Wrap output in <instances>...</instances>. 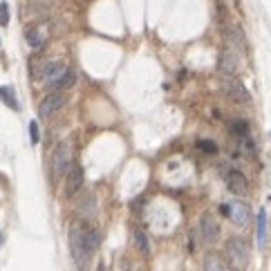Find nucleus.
<instances>
[{
	"label": "nucleus",
	"instance_id": "obj_24",
	"mask_svg": "<svg viewBox=\"0 0 271 271\" xmlns=\"http://www.w3.org/2000/svg\"><path fill=\"white\" fill-rule=\"evenodd\" d=\"M0 25L2 27L9 25V5L7 2H0Z\"/></svg>",
	"mask_w": 271,
	"mask_h": 271
},
{
	"label": "nucleus",
	"instance_id": "obj_11",
	"mask_svg": "<svg viewBox=\"0 0 271 271\" xmlns=\"http://www.w3.org/2000/svg\"><path fill=\"white\" fill-rule=\"evenodd\" d=\"M229 217L235 226H247L249 220H251V211H249L247 204L233 202V204H229Z\"/></svg>",
	"mask_w": 271,
	"mask_h": 271
},
{
	"label": "nucleus",
	"instance_id": "obj_19",
	"mask_svg": "<svg viewBox=\"0 0 271 271\" xmlns=\"http://www.w3.org/2000/svg\"><path fill=\"white\" fill-rule=\"evenodd\" d=\"M132 238H135V247L139 249L141 256H150V242H148V238H146L144 231H135Z\"/></svg>",
	"mask_w": 271,
	"mask_h": 271
},
{
	"label": "nucleus",
	"instance_id": "obj_2",
	"mask_svg": "<svg viewBox=\"0 0 271 271\" xmlns=\"http://www.w3.org/2000/svg\"><path fill=\"white\" fill-rule=\"evenodd\" d=\"M70 249H72L74 262H77L79 269H88L92 253L86 247V224H72V229H70Z\"/></svg>",
	"mask_w": 271,
	"mask_h": 271
},
{
	"label": "nucleus",
	"instance_id": "obj_25",
	"mask_svg": "<svg viewBox=\"0 0 271 271\" xmlns=\"http://www.w3.org/2000/svg\"><path fill=\"white\" fill-rule=\"evenodd\" d=\"M29 139H32V144H38V139H41V137H38V123L36 121L29 123Z\"/></svg>",
	"mask_w": 271,
	"mask_h": 271
},
{
	"label": "nucleus",
	"instance_id": "obj_7",
	"mask_svg": "<svg viewBox=\"0 0 271 271\" xmlns=\"http://www.w3.org/2000/svg\"><path fill=\"white\" fill-rule=\"evenodd\" d=\"M217 68H220L222 74H229V77H233V74L240 70V54L233 50V47H226V50H222L220 61H217Z\"/></svg>",
	"mask_w": 271,
	"mask_h": 271
},
{
	"label": "nucleus",
	"instance_id": "obj_10",
	"mask_svg": "<svg viewBox=\"0 0 271 271\" xmlns=\"http://www.w3.org/2000/svg\"><path fill=\"white\" fill-rule=\"evenodd\" d=\"M226 186H229L231 193L240 195V197H244V195L249 193V181L240 171H229L226 173Z\"/></svg>",
	"mask_w": 271,
	"mask_h": 271
},
{
	"label": "nucleus",
	"instance_id": "obj_8",
	"mask_svg": "<svg viewBox=\"0 0 271 271\" xmlns=\"http://www.w3.org/2000/svg\"><path fill=\"white\" fill-rule=\"evenodd\" d=\"M65 72H68V68H65L63 61H47L41 68V72H38V79L45 83H56Z\"/></svg>",
	"mask_w": 271,
	"mask_h": 271
},
{
	"label": "nucleus",
	"instance_id": "obj_14",
	"mask_svg": "<svg viewBox=\"0 0 271 271\" xmlns=\"http://www.w3.org/2000/svg\"><path fill=\"white\" fill-rule=\"evenodd\" d=\"M99 244H101V233L94 229V226L86 224V247H88V251L94 253L96 249H99Z\"/></svg>",
	"mask_w": 271,
	"mask_h": 271
},
{
	"label": "nucleus",
	"instance_id": "obj_12",
	"mask_svg": "<svg viewBox=\"0 0 271 271\" xmlns=\"http://www.w3.org/2000/svg\"><path fill=\"white\" fill-rule=\"evenodd\" d=\"M256 240H258V249L265 251L267 244H269V222H267V211H265V208H260V213H258Z\"/></svg>",
	"mask_w": 271,
	"mask_h": 271
},
{
	"label": "nucleus",
	"instance_id": "obj_3",
	"mask_svg": "<svg viewBox=\"0 0 271 271\" xmlns=\"http://www.w3.org/2000/svg\"><path fill=\"white\" fill-rule=\"evenodd\" d=\"M72 166V153H70V146L68 144H59L52 155V175L54 180H61L65 177V173L70 171Z\"/></svg>",
	"mask_w": 271,
	"mask_h": 271
},
{
	"label": "nucleus",
	"instance_id": "obj_6",
	"mask_svg": "<svg viewBox=\"0 0 271 271\" xmlns=\"http://www.w3.org/2000/svg\"><path fill=\"white\" fill-rule=\"evenodd\" d=\"M81 186H83V166L81 164H72L70 171L65 173V197L77 195Z\"/></svg>",
	"mask_w": 271,
	"mask_h": 271
},
{
	"label": "nucleus",
	"instance_id": "obj_21",
	"mask_svg": "<svg viewBox=\"0 0 271 271\" xmlns=\"http://www.w3.org/2000/svg\"><path fill=\"white\" fill-rule=\"evenodd\" d=\"M238 148L242 150L247 157H253V153H256V146H253V141L249 139V135L244 137H238Z\"/></svg>",
	"mask_w": 271,
	"mask_h": 271
},
{
	"label": "nucleus",
	"instance_id": "obj_26",
	"mask_svg": "<svg viewBox=\"0 0 271 271\" xmlns=\"http://www.w3.org/2000/svg\"><path fill=\"white\" fill-rule=\"evenodd\" d=\"M220 213H222V215H229V206H226V204H222V206H220Z\"/></svg>",
	"mask_w": 271,
	"mask_h": 271
},
{
	"label": "nucleus",
	"instance_id": "obj_1",
	"mask_svg": "<svg viewBox=\"0 0 271 271\" xmlns=\"http://www.w3.org/2000/svg\"><path fill=\"white\" fill-rule=\"evenodd\" d=\"M249 258H251V249H249V242L244 238H233L226 240L224 247V262L229 265L231 271H244L249 267Z\"/></svg>",
	"mask_w": 271,
	"mask_h": 271
},
{
	"label": "nucleus",
	"instance_id": "obj_27",
	"mask_svg": "<svg viewBox=\"0 0 271 271\" xmlns=\"http://www.w3.org/2000/svg\"><path fill=\"white\" fill-rule=\"evenodd\" d=\"M0 244H2V233H0Z\"/></svg>",
	"mask_w": 271,
	"mask_h": 271
},
{
	"label": "nucleus",
	"instance_id": "obj_4",
	"mask_svg": "<svg viewBox=\"0 0 271 271\" xmlns=\"http://www.w3.org/2000/svg\"><path fill=\"white\" fill-rule=\"evenodd\" d=\"M65 103H68V96H65V92L56 90V92L47 94L45 99L41 101V105H38V114H41L43 119H47V117H52L54 112H59V110L63 108Z\"/></svg>",
	"mask_w": 271,
	"mask_h": 271
},
{
	"label": "nucleus",
	"instance_id": "obj_23",
	"mask_svg": "<svg viewBox=\"0 0 271 271\" xmlns=\"http://www.w3.org/2000/svg\"><path fill=\"white\" fill-rule=\"evenodd\" d=\"M96 211V204H94V197L92 195H88L86 199H83V206H81V213L83 215H92V213Z\"/></svg>",
	"mask_w": 271,
	"mask_h": 271
},
{
	"label": "nucleus",
	"instance_id": "obj_15",
	"mask_svg": "<svg viewBox=\"0 0 271 271\" xmlns=\"http://www.w3.org/2000/svg\"><path fill=\"white\" fill-rule=\"evenodd\" d=\"M25 38H27L29 47H34V50H38V47H43V45H45V32H43V29H38V27L27 29V34H25Z\"/></svg>",
	"mask_w": 271,
	"mask_h": 271
},
{
	"label": "nucleus",
	"instance_id": "obj_5",
	"mask_svg": "<svg viewBox=\"0 0 271 271\" xmlns=\"http://www.w3.org/2000/svg\"><path fill=\"white\" fill-rule=\"evenodd\" d=\"M222 92H224L231 101H238V103H249V101H251V94H249V90L240 83V79H224V81H222Z\"/></svg>",
	"mask_w": 271,
	"mask_h": 271
},
{
	"label": "nucleus",
	"instance_id": "obj_18",
	"mask_svg": "<svg viewBox=\"0 0 271 271\" xmlns=\"http://www.w3.org/2000/svg\"><path fill=\"white\" fill-rule=\"evenodd\" d=\"M74 83H77V74H74V72H70V70H68V72H65L63 77L59 79V81H56V83H52V88H56V90L65 92V90H70V88H72Z\"/></svg>",
	"mask_w": 271,
	"mask_h": 271
},
{
	"label": "nucleus",
	"instance_id": "obj_9",
	"mask_svg": "<svg viewBox=\"0 0 271 271\" xmlns=\"http://www.w3.org/2000/svg\"><path fill=\"white\" fill-rule=\"evenodd\" d=\"M199 235H202V240L206 244H213L220 238V224L211 215H202L199 217Z\"/></svg>",
	"mask_w": 271,
	"mask_h": 271
},
{
	"label": "nucleus",
	"instance_id": "obj_16",
	"mask_svg": "<svg viewBox=\"0 0 271 271\" xmlns=\"http://www.w3.org/2000/svg\"><path fill=\"white\" fill-rule=\"evenodd\" d=\"M226 41H229V45L247 47V45H244V34H242V29L235 27V25H231V27L226 29Z\"/></svg>",
	"mask_w": 271,
	"mask_h": 271
},
{
	"label": "nucleus",
	"instance_id": "obj_22",
	"mask_svg": "<svg viewBox=\"0 0 271 271\" xmlns=\"http://www.w3.org/2000/svg\"><path fill=\"white\" fill-rule=\"evenodd\" d=\"M197 148L202 150V153H206V155H215L217 150H220L215 141H211V139H197Z\"/></svg>",
	"mask_w": 271,
	"mask_h": 271
},
{
	"label": "nucleus",
	"instance_id": "obj_20",
	"mask_svg": "<svg viewBox=\"0 0 271 271\" xmlns=\"http://www.w3.org/2000/svg\"><path fill=\"white\" fill-rule=\"evenodd\" d=\"M229 132L235 137L249 135V123L244 121V119H233V121H229Z\"/></svg>",
	"mask_w": 271,
	"mask_h": 271
},
{
	"label": "nucleus",
	"instance_id": "obj_17",
	"mask_svg": "<svg viewBox=\"0 0 271 271\" xmlns=\"http://www.w3.org/2000/svg\"><path fill=\"white\" fill-rule=\"evenodd\" d=\"M204 271H226V267L220 256L208 253V256H204Z\"/></svg>",
	"mask_w": 271,
	"mask_h": 271
},
{
	"label": "nucleus",
	"instance_id": "obj_13",
	"mask_svg": "<svg viewBox=\"0 0 271 271\" xmlns=\"http://www.w3.org/2000/svg\"><path fill=\"white\" fill-rule=\"evenodd\" d=\"M0 101H2L7 108H11V110H20V103H18V99H16V90L11 86H2V88H0Z\"/></svg>",
	"mask_w": 271,
	"mask_h": 271
}]
</instances>
